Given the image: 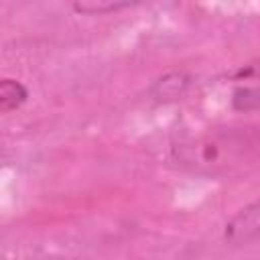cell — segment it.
<instances>
[{
	"label": "cell",
	"mask_w": 260,
	"mask_h": 260,
	"mask_svg": "<svg viewBox=\"0 0 260 260\" xmlns=\"http://www.w3.org/2000/svg\"><path fill=\"white\" fill-rule=\"evenodd\" d=\"M26 100H28V89L18 79L4 77L0 81V112L2 114L18 110Z\"/></svg>",
	"instance_id": "4"
},
{
	"label": "cell",
	"mask_w": 260,
	"mask_h": 260,
	"mask_svg": "<svg viewBox=\"0 0 260 260\" xmlns=\"http://www.w3.org/2000/svg\"><path fill=\"white\" fill-rule=\"evenodd\" d=\"M232 104L236 110H256L260 108V87H238L234 91Z\"/></svg>",
	"instance_id": "6"
},
{
	"label": "cell",
	"mask_w": 260,
	"mask_h": 260,
	"mask_svg": "<svg viewBox=\"0 0 260 260\" xmlns=\"http://www.w3.org/2000/svg\"><path fill=\"white\" fill-rule=\"evenodd\" d=\"M234 77H238V79H260V59H256L248 65H242L234 73Z\"/></svg>",
	"instance_id": "7"
},
{
	"label": "cell",
	"mask_w": 260,
	"mask_h": 260,
	"mask_svg": "<svg viewBox=\"0 0 260 260\" xmlns=\"http://www.w3.org/2000/svg\"><path fill=\"white\" fill-rule=\"evenodd\" d=\"M260 238V197L244 205L223 225V240L232 246H242Z\"/></svg>",
	"instance_id": "2"
},
{
	"label": "cell",
	"mask_w": 260,
	"mask_h": 260,
	"mask_svg": "<svg viewBox=\"0 0 260 260\" xmlns=\"http://www.w3.org/2000/svg\"><path fill=\"white\" fill-rule=\"evenodd\" d=\"M254 148V140L244 130H207L187 134L171 144V158L193 173L217 175L240 165Z\"/></svg>",
	"instance_id": "1"
},
{
	"label": "cell",
	"mask_w": 260,
	"mask_h": 260,
	"mask_svg": "<svg viewBox=\"0 0 260 260\" xmlns=\"http://www.w3.org/2000/svg\"><path fill=\"white\" fill-rule=\"evenodd\" d=\"M191 87V75L185 71H169L158 77L152 85V98L156 102H175L187 93Z\"/></svg>",
	"instance_id": "3"
},
{
	"label": "cell",
	"mask_w": 260,
	"mask_h": 260,
	"mask_svg": "<svg viewBox=\"0 0 260 260\" xmlns=\"http://www.w3.org/2000/svg\"><path fill=\"white\" fill-rule=\"evenodd\" d=\"M134 6V2H116V0H83V2H75L73 10L81 12V14H106V12H116L122 8Z\"/></svg>",
	"instance_id": "5"
}]
</instances>
